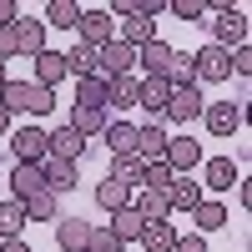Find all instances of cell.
<instances>
[{"label": "cell", "instance_id": "cell-34", "mask_svg": "<svg viewBox=\"0 0 252 252\" xmlns=\"http://www.w3.org/2000/svg\"><path fill=\"white\" fill-rule=\"evenodd\" d=\"M20 232H26V207L20 202H0V242L20 237Z\"/></svg>", "mask_w": 252, "mask_h": 252}, {"label": "cell", "instance_id": "cell-22", "mask_svg": "<svg viewBox=\"0 0 252 252\" xmlns=\"http://www.w3.org/2000/svg\"><path fill=\"white\" fill-rule=\"evenodd\" d=\"M141 232H146V222H141V212L136 207H121V212H111V237L126 247V242H141Z\"/></svg>", "mask_w": 252, "mask_h": 252}, {"label": "cell", "instance_id": "cell-11", "mask_svg": "<svg viewBox=\"0 0 252 252\" xmlns=\"http://www.w3.org/2000/svg\"><path fill=\"white\" fill-rule=\"evenodd\" d=\"M31 71H35V76H31L35 86H46V91H56L61 81L71 76V71H66V51H51V46H46V51H40V56L31 61Z\"/></svg>", "mask_w": 252, "mask_h": 252}, {"label": "cell", "instance_id": "cell-35", "mask_svg": "<svg viewBox=\"0 0 252 252\" xmlns=\"http://www.w3.org/2000/svg\"><path fill=\"white\" fill-rule=\"evenodd\" d=\"M66 71H71L76 81L96 76V46H76V51H66Z\"/></svg>", "mask_w": 252, "mask_h": 252}, {"label": "cell", "instance_id": "cell-27", "mask_svg": "<svg viewBox=\"0 0 252 252\" xmlns=\"http://www.w3.org/2000/svg\"><path fill=\"white\" fill-rule=\"evenodd\" d=\"M116 40H121V46H131V51H141L146 46V40H157V20H121V31H116Z\"/></svg>", "mask_w": 252, "mask_h": 252}, {"label": "cell", "instance_id": "cell-21", "mask_svg": "<svg viewBox=\"0 0 252 252\" xmlns=\"http://www.w3.org/2000/svg\"><path fill=\"white\" fill-rule=\"evenodd\" d=\"M217 227H227V207H222L217 197H202V207L192 212V232L207 237V232H217Z\"/></svg>", "mask_w": 252, "mask_h": 252}, {"label": "cell", "instance_id": "cell-18", "mask_svg": "<svg viewBox=\"0 0 252 252\" xmlns=\"http://www.w3.org/2000/svg\"><path fill=\"white\" fill-rule=\"evenodd\" d=\"M46 152H51L56 161H76L81 152H86V136L71 131V126H56V131H46Z\"/></svg>", "mask_w": 252, "mask_h": 252}, {"label": "cell", "instance_id": "cell-12", "mask_svg": "<svg viewBox=\"0 0 252 252\" xmlns=\"http://www.w3.org/2000/svg\"><path fill=\"white\" fill-rule=\"evenodd\" d=\"M166 141H172V136H166V126L141 121V126H136V161H141V166H146V161H161V157H166Z\"/></svg>", "mask_w": 252, "mask_h": 252}, {"label": "cell", "instance_id": "cell-3", "mask_svg": "<svg viewBox=\"0 0 252 252\" xmlns=\"http://www.w3.org/2000/svg\"><path fill=\"white\" fill-rule=\"evenodd\" d=\"M202 106H207L202 86H177L172 96H166V116H161V126H192V121L202 116Z\"/></svg>", "mask_w": 252, "mask_h": 252}, {"label": "cell", "instance_id": "cell-38", "mask_svg": "<svg viewBox=\"0 0 252 252\" xmlns=\"http://www.w3.org/2000/svg\"><path fill=\"white\" fill-rule=\"evenodd\" d=\"M86 252H126V247L111 237V227H91V242H86Z\"/></svg>", "mask_w": 252, "mask_h": 252}, {"label": "cell", "instance_id": "cell-24", "mask_svg": "<svg viewBox=\"0 0 252 252\" xmlns=\"http://www.w3.org/2000/svg\"><path fill=\"white\" fill-rule=\"evenodd\" d=\"M131 187H121V182H96V207H101V212H121V207H131Z\"/></svg>", "mask_w": 252, "mask_h": 252}, {"label": "cell", "instance_id": "cell-8", "mask_svg": "<svg viewBox=\"0 0 252 252\" xmlns=\"http://www.w3.org/2000/svg\"><path fill=\"white\" fill-rule=\"evenodd\" d=\"M161 161L172 166V177H192L197 166H202V141H192V136H172Z\"/></svg>", "mask_w": 252, "mask_h": 252}, {"label": "cell", "instance_id": "cell-2", "mask_svg": "<svg viewBox=\"0 0 252 252\" xmlns=\"http://www.w3.org/2000/svg\"><path fill=\"white\" fill-rule=\"evenodd\" d=\"M207 15H217V20H202L207 26V46H222V51H237V46H247V10L242 5H232V0H222V5H212Z\"/></svg>", "mask_w": 252, "mask_h": 252}, {"label": "cell", "instance_id": "cell-28", "mask_svg": "<svg viewBox=\"0 0 252 252\" xmlns=\"http://www.w3.org/2000/svg\"><path fill=\"white\" fill-rule=\"evenodd\" d=\"M76 20H81V5H76V0H46V20H40V26L76 31Z\"/></svg>", "mask_w": 252, "mask_h": 252}, {"label": "cell", "instance_id": "cell-33", "mask_svg": "<svg viewBox=\"0 0 252 252\" xmlns=\"http://www.w3.org/2000/svg\"><path fill=\"white\" fill-rule=\"evenodd\" d=\"M161 81H166L172 91H177V86H197V76H192V56H187V51H172V66H166Z\"/></svg>", "mask_w": 252, "mask_h": 252}, {"label": "cell", "instance_id": "cell-5", "mask_svg": "<svg viewBox=\"0 0 252 252\" xmlns=\"http://www.w3.org/2000/svg\"><path fill=\"white\" fill-rule=\"evenodd\" d=\"M10 152H15V161H31V166H40L51 152H46V126H35V121H26V126H15L10 131Z\"/></svg>", "mask_w": 252, "mask_h": 252}, {"label": "cell", "instance_id": "cell-13", "mask_svg": "<svg viewBox=\"0 0 252 252\" xmlns=\"http://www.w3.org/2000/svg\"><path fill=\"white\" fill-rule=\"evenodd\" d=\"M35 192H46V177H40V166L15 161V166H10V202H31Z\"/></svg>", "mask_w": 252, "mask_h": 252}, {"label": "cell", "instance_id": "cell-41", "mask_svg": "<svg viewBox=\"0 0 252 252\" xmlns=\"http://www.w3.org/2000/svg\"><path fill=\"white\" fill-rule=\"evenodd\" d=\"M0 252H31V242H26V237H5V242H0Z\"/></svg>", "mask_w": 252, "mask_h": 252}, {"label": "cell", "instance_id": "cell-31", "mask_svg": "<svg viewBox=\"0 0 252 252\" xmlns=\"http://www.w3.org/2000/svg\"><path fill=\"white\" fill-rule=\"evenodd\" d=\"M131 207L141 212V222H166V217H172L166 192H141V197H131Z\"/></svg>", "mask_w": 252, "mask_h": 252}, {"label": "cell", "instance_id": "cell-7", "mask_svg": "<svg viewBox=\"0 0 252 252\" xmlns=\"http://www.w3.org/2000/svg\"><path fill=\"white\" fill-rule=\"evenodd\" d=\"M76 35H81V46H106V40H116V20H111V10H81V20H76Z\"/></svg>", "mask_w": 252, "mask_h": 252}, {"label": "cell", "instance_id": "cell-43", "mask_svg": "<svg viewBox=\"0 0 252 252\" xmlns=\"http://www.w3.org/2000/svg\"><path fill=\"white\" fill-rule=\"evenodd\" d=\"M5 81H10V76H5V61H0V86H5Z\"/></svg>", "mask_w": 252, "mask_h": 252}, {"label": "cell", "instance_id": "cell-9", "mask_svg": "<svg viewBox=\"0 0 252 252\" xmlns=\"http://www.w3.org/2000/svg\"><path fill=\"white\" fill-rule=\"evenodd\" d=\"M192 76H197V86L207 81H232V71H227V51L222 46H202V51H192Z\"/></svg>", "mask_w": 252, "mask_h": 252}, {"label": "cell", "instance_id": "cell-14", "mask_svg": "<svg viewBox=\"0 0 252 252\" xmlns=\"http://www.w3.org/2000/svg\"><path fill=\"white\" fill-rule=\"evenodd\" d=\"M166 96H172V86H166V81H146V76H141V86H136V106L146 111V121L161 126V116H166Z\"/></svg>", "mask_w": 252, "mask_h": 252}, {"label": "cell", "instance_id": "cell-17", "mask_svg": "<svg viewBox=\"0 0 252 252\" xmlns=\"http://www.w3.org/2000/svg\"><path fill=\"white\" fill-rule=\"evenodd\" d=\"M202 182L197 177H172V187H166V202H172V212H197L202 207Z\"/></svg>", "mask_w": 252, "mask_h": 252}, {"label": "cell", "instance_id": "cell-16", "mask_svg": "<svg viewBox=\"0 0 252 252\" xmlns=\"http://www.w3.org/2000/svg\"><path fill=\"white\" fill-rule=\"evenodd\" d=\"M136 66L146 71V81H161L166 76V66H172V46L157 35V40H146V46L136 51Z\"/></svg>", "mask_w": 252, "mask_h": 252}, {"label": "cell", "instance_id": "cell-36", "mask_svg": "<svg viewBox=\"0 0 252 252\" xmlns=\"http://www.w3.org/2000/svg\"><path fill=\"white\" fill-rule=\"evenodd\" d=\"M106 177L121 182V187H141V161L136 157H111V172Z\"/></svg>", "mask_w": 252, "mask_h": 252}, {"label": "cell", "instance_id": "cell-29", "mask_svg": "<svg viewBox=\"0 0 252 252\" xmlns=\"http://www.w3.org/2000/svg\"><path fill=\"white\" fill-rule=\"evenodd\" d=\"M136 86H141L136 76H111V81H106V106H116V111L136 106Z\"/></svg>", "mask_w": 252, "mask_h": 252}, {"label": "cell", "instance_id": "cell-20", "mask_svg": "<svg viewBox=\"0 0 252 252\" xmlns=\"http://www.w3.org/2000/svg\"><path fill=\"white\" fill-rule=\"evenodd\" d=\"M106 146L111 157H136V121H106Z\"/></svg>", "mask_w": 252, "mask_h": 252}, {"label": "cell", "instance_id": "cell-25", "mask_svg": "<svg viewBox=\"0 0 252 252\" xmlns=\"http://www.w3.org/2000/svg\"><path fill=\"white\" fill-rule=\"evenodd\" d=\"M71 131H81V136H101V131H106V111H96V106H71Z\"/></svg>", "mask_w": 252, "mask_h": 252}, {"label": "cell", "instance_id": "cell-32", "mask_svg": "<svg viewBox=\"0 0 252 252\" xmlns=\"http://www.w3.org/2000/svg\"><path fill=\"white\" fill-rule=\"evenodd\" d=\"M76 106H96V111H106V81H101V76L76 81Z\"/></svg>", "mask_w": 252, "mask_h": 252}, {"label": "cell", "instance_id": "cell-42", "mask_svg": "<svg viewBox=\"0 0 252 252\" xmlns=\"http://www.w3.org/2000/svg\"><path fill=\"white\" fill-rule=\"evenodd\" d=\"M5 131H10V111L0 106V136H5Z\"/></svg>", "mask_w": 252, "mask_h": 252}, {"label": "cell", "instance_id": "cell-40", "mask_svg": "<svg viewBox=\"0 0 252 252\" xmlns=\"http://www.w3.org/2000/svg\"><path fill=\"white\" fill-rule=\"evenodd\" d=\"M15 20H20V5L15 0H0V31H10Z\"/></svg>", "mask_w": 252, "mask_h": 252}, {"label": "cell", "instance_id": "cell-19", "mask_svg": "<svg viewBox=\"0 0 252 252\" xmlns=\"http://www.w3.org/2000/svg\"><path fill=\"white\" fill-rule=\"evenodd\" d=\"M91 242V222H81V217H56V247L61 252H86Z\"/></svg>", "mask_w": 252, "mask_h": 252}, {"label": "cell", "instance_id": "cell-23", "mask_svg": "<svg viewBox=\"0 0 252 252\" xmlns=\"http://www.w3.org/2000/svg\"><path fill=\"white\" fill-rule=\"evenodd\" d=\"M40 177H46V187L61 197V192H71V187H76V161H56V157H46V161H40Z\"/></svg>", "mask_w": 252, "mask_h": 252}, {"label": "cell", "instance_id": "cell-39", "mask_svg": "<svg viewBox=\"0 0 252 252\" xmlns=\"http://www.w3.org/2000/svg\"><path fill=\"white\" fill-rule=\"evenodd\" d=\"M172 252H207V237L187 232V237H177V247H172Z\"/></svg>", "mask_w": 252, "mask_h": 252}, {"label": "cell", "instance_id": "cell-4", "mask_svg": "<svg viewBox=\"0 0 252 252\" xmlns=\"http://www.w3.org/2000/svg\"><path fill=\"white\" fill-rule=\"evenodd\" d=\"M202 121H207V131H212V136H237L242 121H247V106H242V101H207V106H202Z\"/></svg>", "mask_w": 252, "mask_h": 252}, {"label": "cell", "instance_id": "cell-37", "mask_svg": "<svg viewBox=\"0 0 252 252\" xmlns=\"http://www.w3.org/2000/svg\"><path fill=\"white\" fill-rule=\"evenodd\" d=\"M166 10H172L177 20H187V26H202V20H207V5H202V0H166Z\"/></svg>", "mask_w": 252, "mask_h": 252}, {"label": "cell", "instance_id": "cell-26", "mask_svg": "<svg viewBox=\"0 0 252 252\" xmlns=\"http://www.w3.org/2000/svg\"><path fill=\"white\" fill-rule=\"evenodd\" d=\"M20 207H26V222H56V217H61V197L51 192V187H46V192H35L31 202H20Z\"/></svg>", "mask_w": 252, "mask_h": 252}, {"label": "cell", "instance_id": "cell-1", "mask_svg": "<svg viewBox=\"0 0 252 252\" xmlns=\"http://www.w3.org/2000/svg\"><path fill=\"white\" fill-rule=\"evenodd\" d=\"M0 106H5L10 116H31V121H40V116L56 111V91L35 86V81H5V86H0Z\"/></svg>", "mask_w": 252, "mask_h": 252}, {"label": "cell", "instance_id": "cell-30", "mask_svg": "<svg viewBox=\"0 0 252 252\" xmlns=\"http://www.w3.org/2000/svg\"><path fill=\"white\" fill-rule=\"evenodd\" d=\"M177 237H182V232H177L172 222H146L141 247H146V252H172V247H177Z\"/></svg>", "mask_w": 252, "mask_h": 252}, {"label": "cell", "instance_id": "cell-6", "mask_svg": "<svg viewBox=\"0 0 252 252\" xmlns=\"http://www.w3.org/2000/svg\"><path fill=\"white\" fill-rule=\"evenodd\" d=\"M131 71H136V51H131V46L106 40V46L96 51V76H101V81H111V76H131Z\"/></svg>", "mask_w": 252, "mask_h": 252}, {"label": "cell", "instance_id": "cell-15", "mask_svg": "<svg viewBox=\"0 0 252 252\" xmlns=\"http://www.w3.org/2000/svg\"><path fill=\"white\" fill-rule=\"evenodd\" d=\"M10 35H15V56H40V51H46V26H40V20H26V15H20L15 20V26H10Z\"/></svg>", "mask_w": 252, "mask_h": 252}, {"label": "cell", "instance_id": "cell-10", "mask_svg": "<svg viewBox=\"0 0 252 252\" xmlns=\"http://www.w3.org/2000/svg\"><path fill=\"white\" fill-rule=\"evenodd\" d=\"M242 182V172L232 166V157H202V192H232Z\"/></svg>", "mask_w": 252, "mask_h": 252}]
</instances>
